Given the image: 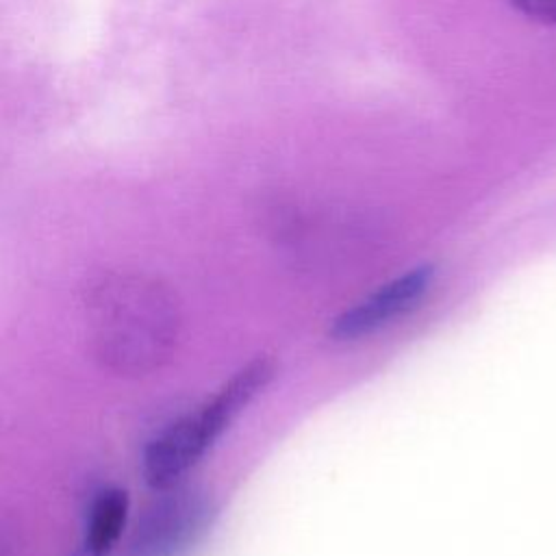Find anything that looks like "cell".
<instances>
[{"label": "cell", "mask_w": 556, "mask_h": 556, "mask_svg": "<svg viewBox=\"0 0 556 556\" xmlns=\"http://www.w3.org/2000/svg\"><path fill=\"white\" fill-rule=\"evenodd\" d=\"M85 311L93 354L124 376L156 369L178 339L180 311L174 293L141 274L98 278L87 291Z\"/></svg>", "instance_id": "1"}, {"label": "cell", "mask_w": 556, "mask_h": 556, "mask_svg": "<svg viewBox=\"0 0 556 556\" xmlns=\"http://www.w3.org/2000/svg\"><path fill=\"white\" fill-rule=\"evenodd\" d=\"M274 374L276 365L269 356L248 361L195 410L182 415L152 437L141 458L146 482L154 489L174 486L195 463H200L245 406L263 393Z\"/></svg>", "instance_id": "2"}, {"label": "cell", "mask_w": 556, "mask_h": 556, "mask_svg": "<svg viewBox=\"0 0 556 556\" xmlns=\"http://www.w3.org/2000/svg\"><path fill=\"white\" fill-rule=\"evenodd\" d=\"M215 517L213 500L195 489H174L137 519L126 556H187Z\"/></svg>", "instance_id": "3"}, {"label": "cell", "mask_w": 556, "mask_h": 556, "mask_svg": "<svg viewBox=\"0 0 556 556\" xmlns=\"http://www.w3.org/2000/svg\"><path fill=\"white\" fill-rule=\"evenodd\" d=\"M432 265H417L382 282L352 306L343 308L328 326V337L339 343L361 341L413 313L430 291Z\"/></svg>", "instance_id": "4"}, {"label": "cell", "mask_w": 556, "mask_h": 556, "mask_svg": "<svg viewBox=\"0 0 556 556\" xmlns=\"http://www.w3.org/2000/svg\"><path fill=\"white\" fill-rule=\"evenodd\" d=\"M130 513V497L124 489L109 486L96 493L85 528L83 549L89 556H106L119 543Z\"/></svg>", "instance_id": "5"}, {"label": "cell", "mask_w": 556, "mask_h": 556, "mask_svg": "<svg viewBox=\"0 0 556 556\" xmlns=\"http://www.w3.org/2000/svg\"><path fill=\"white\" fill-rule=\"evenodd\" d=\"M519 13L539 22V24H556V0H508Z\"/></svg>", "instance_id": "6"}, {"label": "cell", "mask_w": 556, "mask_h": 556, "mask_svg": "<svg viewBox=\"0 0 556 556\" xmlns=\"http://www.w3.org/2000/svg\"><path fill=\"white\" fill-rule=\"evenodd\" d=\"M74 556H89V554H87V552H85V549H83V552H76V554H74Z\"/></svg>", "instance_id": "7"}]
</instances>
